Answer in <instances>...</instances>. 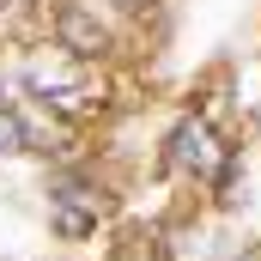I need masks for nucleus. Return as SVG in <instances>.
Listing matches in <instances>:
<instances>
[{"label":"nucleus","instance_id":"nucleus-9","mask_svg":"<svg viewBox=\"0 0 261 261\" xmlns=\"http://www.w3.org/2000/svg\"><path fill=\"white\" fill-rule=\"evenodd\" d=\"M243 261H261V243H255V249H243Z\"/></svg>","mask_w":261,"mask_h":261},{"label":"nucleus","instance_id":"nucleus-4","mask_svg":"<svg viewBox=\"0 0 261 261\" xmlns=\"http://www.w3.org/2000/svg\"><path fill=\"white\" fill-rule=\"evenodd\" d=\"M55 37H61L67 55H79V61H97V55L110 49V31H103L85 6H61V12H55Z\"/></svg>","mask_w":261,"mask_h":261},{"label":"nucleus","instance_id":"nucleus-8","mask_svg":"<svg viewBox=\"0 0 261 261\" xmlns=\"http://www.w3.org/2000/svg\"><path fill=\"white\" fill-rule=\"evenodd\" d=\"M122 12H146V6H158V0H116Z\"/></svg>","mask_w":261,"mask_h":261},{"label":"nucleus","instance_id":"nucleus-5","mask_svg":"<svg viewBox=\"0 0 261 261\" xmlns=\"http://www.w3.org/2000/svg\"><path fill=\"white\" fill-rule=\"evenodd\" d=\"M43 37V6L37 0H0V43H37Z\"/></svg>","mask_w":261,"mask_h":261},{"label":"nucleus","instance_id":"nucleus-2","mask_svg":"<svg viewBox=\"0 0 261 261\" xmlns=\"http://www.w3.org/2000/svg\"><path fill=\"white\" fill-rule=\"evenodd\" d=\"M24 85H31L43 103H55V110H103V85H91V79H85V61L67 55L61 43L24 67Z\"/></svg>","mask_w":261,"mask_h":261},{"label":"nucleus","instance_id":"nucleus-6","mask_svg":"<svg viewBox=\"0 0 261 261\" xmlns=\"http://www.w3.org/2000/svg\"><path fill=\"white\" fill-rule=\"evenodd\" d=\"M24 146H31V134H24V116L0 103V158H12V152H24Z\"/></svg>","mask_w":261,"mask_h":261},{"label":"nucleus","instance_id":"nucleus-3","mask_svg":"<svg viewBox=\"0 0 261 261\" xmlns=\"http://www.w3.org/2000/svg\"><path fill=\"white\" fill-rule=\"evenodd\" d=\"M110 206H116V200L103 195L97 182L61 176V182L49 189V225H55L61 237H91V231H97V219H110Z\"/></svg>","mask_w":261,"mask_h":261},{"label":"nucleus","instance_id":"nucleus-1","mask_svg":"<svg viewBox=\"0 0 261 261\" xmlns=\"http://www.w3.org/2000/svg\"><path fill=\"white\" fill-rule=\"evenodd\" d=\"M164 170L189 176V182H225L231 176V152L219 146V134H213L206 116H182L164 134Z\"/></svg>","mask_w":261,"mask_h":261},{"label":"nucleus","instance_id":"nucleus-7","mask_svg":"<svg viewBox=\"0 0 261 261\" xmlns=\"http://www.w3.org/2000/svg\"><path fill=\"white\" fill-rule=\"evenodd\" d=\"M116 261H158V237H146V231H128V243L116 249Z\"/></svg>","mask_w":261,"mask_h":261}]
</instances>
